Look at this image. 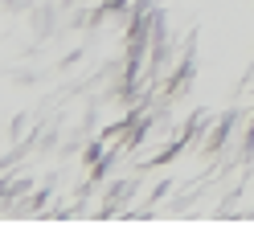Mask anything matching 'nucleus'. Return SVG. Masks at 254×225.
Here are the masks:
<instances>
[]
</instances>
